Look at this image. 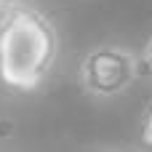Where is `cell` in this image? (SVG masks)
I'll return each mask as SVG.
<instances>
[{
	"label": "cell",
	"mask_w": 152,
	"mask_h": 152,
	"mask_svg": "<svg viewBox=\"0 0 152 152\" xmlns=\"http://www.w3.org/2000/svg\"><path fill=\"white\" fill-rule=\"evenodd\" d=\"M142 75V53L120 43L88 48L77 64V86L96 102H112L131 91Z\"/></svg>",
	"instance_id": "7a4b0ae2"
},
{
	"label": "cell",
	"mask_w": 152,
	"mask_h": 152,
	"mask_svg": "<svg viewBox=\"0 0 152 152\" xmlns=\"http://www.w3.org/2000/svg\"><path fill=\"white\" fill-rule=\"evenodd\" d=\"M142 67L152 75V35H150V40L144 43V48H142Z\"/></svg>",
	"instance_id": "277c9868"
},
{
	"label": "cell",
	"mask_w": 152,
	"mask_h": 152,
	"mask_svg": "<svg viewBox=\"0 0 152 152\" xmlns=\"http://www.w3.org/2000/svg\"><path fill=\"white\" fill-rule=\"evenodd\" d=\"M19 3H24V0H0V13L5 8H11V5H19Z\"/></svg>",
	"instance_id": "5b68a950"
},
{
	"label": "cell",
	"mask_w": 152,
	"mask_h": 152,
	"mask_svg": "<svg viewBox=\"0 0 152 152\" xmlns=\"http://www.w3.org/2000/svg\"><path fill=\"white\" fill-rule=\"evenodd\" d=\"M142 142L147 144V147H152V102L144 107V112H142Z\"/></svg>",
	"instance_id": "3957f363"
},
{
	"label": "cell",
	"mask_w": 152,
	"mask_h": 152,
	"mask_svg": "<svg viewBox=\"0 0 152 152\" xmlns=\"http://www.w3.org/2000/svg\"><path fill=\"white\" fill-rule=\"evenodd\" d=\"M59 59V29L37 5L19 3L0 13V86L11 94L40 91Z\"/></svg>",
	"instance_id": "6da1fadb"
}]
</instances>
